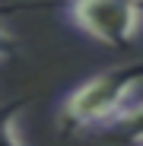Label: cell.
I'll list each match as a JSON object with an SVG mask.
<instances>
[{"label": "cell", "mask_w": 143, "mask_h": 146, "mask_svg": "<svg viewBox=\"0 0 143 146\" xmlns=\"http://www.w3.org/2000/svg\"><path fill=\"white\" fill-rule=\"evenodd\" d=\"M143 83V60L121 64L89 76L83 86L64 99L61 127L67 130H102L111 117H118L130 102V92Z\"/></svg>", "instance_id": "6da1fadb"}, {"label": "cell", "mask_w": 143, "mask_h": 146, "mask_svg": "<svg viewBox=\"0 0 143 146\" xmlns=\"http://www.w3.org/2000/svg\"><path fill=\"white\" fill-rule=\"evenodd\" d=\"M64 13L73 26L108 48H127L143 26V0H67Z\"/></svg>", "instance_id": "7a4b0ae2"}, {"label": "cell", "mask_w": 143, "mask_h": 146, "mask_svg": "<svg viewBox=\"0 0 143 146\" xmlns=\"http://www.w3.org/2000/svg\"><path fill=\"white\" fill-rule=\"evenodd\" d=\"M102 137L114 140V143H143V102H130L118 117H111L108 124L99 130Z\"/></svg>", "instance_id": "3957f363"}, {"label": "cell", "mask_w": 143, "mask_h": 146, "mask_svg": "<svg viewBox=\"0 0 143 146\" xmlns=\"http://www.w3.org/2000/svg\"><path fill=\"white\" fill-rule=\"evenodd\" d=\"M140 146H143V143H140Z\"/></svg>", "instance_id": "277c9868"}]
</instances>
